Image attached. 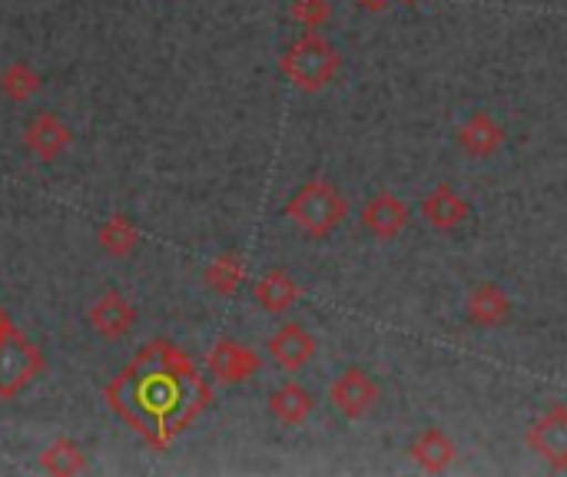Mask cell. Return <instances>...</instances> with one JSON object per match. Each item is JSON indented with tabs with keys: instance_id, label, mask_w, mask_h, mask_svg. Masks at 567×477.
<instances>
[{
	"instance_id": "cell-1",
	"label": "cell",
	"mask_w": 567,
	"mask_h": 477,
	"mask_svg": "<svg viewBox=\"0 0 567 477\" xmlns=\"http://www.w3.org/2000/svg\"><path fill=\"white\" fill-rule=\"evenodd\" d=\"M110 408L153 448H166L209 402L193 359L173 342H150L110 385Z\"/></svg>"
},
{
	"instance_id": "cell-2",
	"label": "cell",
	"mask_w": 567,
	"mask_h": 477,
	"mask_svg": "<svg viewBox=\"0 0 567 477\" xmlns=\"http://www.w3.org/2000/svg\"><path fill=\"white\" fill-rule=\"evenodd\" d=\"M286 216H289L306 236L326 239V236H332V232L346 222L349 203H346V196L339 193L336 183H329V179H309V183H302V186L292 193V199L286 203Z\"/></svg>"
},
{
	"instance_id": "cell-3",
	"label": "cell",
	"mask_w": 567,
	"mask_h": 477,
	"mask_svg": "<svg viewBox=\"0 0 567 477\" xmlns=\"http://www.w3.org/2000/svg\"><path fill=\"white\" fill-rule=\"evenodd\" d=\"M342 66V53L319 37L316 30L302 33L296 43H289V50L282 53V73L306 93H316L322 86H329L336 80Z\"/></svg>"
},
{
	"instance_id": "cell-4",
	"label": "cell",
	"mask_w": 567,
	"mask_h": 477,
	"mask_svg": "<svg viewBox=\"0 0 567 477\" xmlns=\"http://www.w3.org/2000/svg\"><path fill=\"white\" fill-rule=\"evenodd\" d=\"M40 372H43L40 349L17 325H10L0 335V398H17L27 385H33Z\"/></svg>"
},
{
	"instance_id": "cell-5",
	"label": "cell",
	"mask_w": 567,
	"mask_h": 477,
	"mask_svg": "<svg viewBox=\"0 0 567 477\" xmlns=\"http://www.w3.org/2000/svg\"><path fill=\"white\" fill-rule=\"evenodd\" d=\"M528 448L555 471L567 468V405H555L548 415H542L528 435H525Z\"/></svg>"
},
{
	"instance_id": "cell-6",
	"label": "cell",
	"mask_w": 567,
	"mask_h": 477,
	"mask_svg": "<svg viewBox=\"0 0 567 477\" xmlns=\"http://www.w3.org/2000/svg\"><path fill=\"white\" fill-rule=\"evenodd\" d=\"M259 365H262V359H259L249 345H243V342H236V339H219V342L206 352V369H209V375H213L216 382H223V385L249 382V379L259 372Z\"/></svg>"
},
{
	"instance_id": "cell-7",
	"label": "cell",
	"mask_w": 567,
	"mask_h": 477,
	"mask_svg": "<svg viewBox=\"0 0 567 477\" xmlns=\"http://www.w3.org/2000/svg\"><path fill=\"white\" fill-rule=\"evenodd\" d=\"M379 385L362 372V369H346L336 382H332V388H329V398H332V405L346 415V418H365L375 405H379Z\"/></svg>"
},
{
	"instance_id": "cell-8",
	"label": "cell",
	"mask_w": 567,
	"mask_h": 477,
	"mask_svg": "<svg viewBox=\"0 0 567 477\" xmlns=\"http://www.w3.org/2000/svg\"><path fill=\"white\" fill-rule=\"evenodd\" d=\"M316 352H319L316 335H312L306 325H299V322H286V325L269 339V355H272V362H276L279 369H286V372L306 369V365L316 359Z\"/></svg>"
},
{
	"instance_id": "cell-9",
	"label": "cell",
	"mask_w": 567,
	"mask_h": 477,
	"mask_svg": "<svg viewBox=\"0 0 567 477\" xmlns=\"http://www.w3.org/2000/svg\"><path fill=\"white\" fill-rule=\"evenodd\" d=\"M465 315L478 329H495L515 315V302L498 282H478L465 299Z\"/></svg>"
},
{
	"instance_id": "cell-10",
	"label": "cell",
	"mask_w": 567,
	"mask_h": 477,
	"mask_svg": "<svg viewBox=\"0 0 567 477\" xmlns=\"http://www.w3.org/2000/svg\"><path fill=\"white\" fill-rule=\"evenodd\" d=\"M90 329L100 335V339H123L133 325H136V309L116 292V289H106L93 305H90Z\"/></svg>"
},
{
	"instance_id": "cell-11",
	"label": "cell",
	"mask_w": 567,
	"mask_h": 477,
	"mask_svg": "<svg viewBox=\"0 0 567 477\" xmlns=\"http://www.w3.org/2000/svg\"><path fill=\"white\" fill-rule=\"evenodd\" d=\"M70 139H73V133H70V126H66L56 113H37V116L27 123V129H23L27 149H30L37 159H43V163L56 159V156L70 146Z\"/></svg>"
},
{
	"instance_id": "cell-12",
	"label": "cell",
	"mask_w": 567,
	"mask_h": 477,
	"mask_svg": "<svg viewBox=\"0 0 567 477\" xmlns=\"http://www.w3.org/2000/svg\"><path fill=\"white\" fill-rule=\"evenodd\" d=\"M455 139H458V146L468 153V156H495L502 146H505V126L492 116V113H485V110H475L462 126H458V133H455Z\"/></svg>"
},
{
	"instance_id": "cell-13",
	"label": "cell",
	"mask_w": 567,
	"mask_h": 477,
	"mask_svg": "<svg viewBox=\"0 0 567 477\" xmlns=\"http://www.w3.org/2000/svg\"><path fill=\"white\" fill-rule=\"evenodd\" d=\"M362 226L375 239H395L409 226V206L395 193H379L362 206Z\"/></svg>"
},
{
	"instance_id": "cell-14",
	"label": "cell",
	"mask_w": 567,
	"mask_h": 477,
	"mask_svg": "<svg viewBox=\"0 0 567 477\" xmlns=\"http://www.w3.org/2000/svg\"><path fill=\"white\" fill-rule=\"evenodd\" d=\"M409 455H412V462H415L422 471L442 475V471H449V468L455 465L458 448H455V442L449 438V432H442V428H422V432L412 438Z\"/></svg>"
},
{
	"instance_id": "cell-15",
	"label": "cell",
	"mask_w": 567,
	"mask_h": 477,
	"mask_svg": "<svg viewBox=\"0 0 567 477\" xmlns=\"http://www.w3.org/2000/svg\"><path fill=\"white\" fill-rule=\"evenodd\" d=\"M422 216L432 229L439 232H452L468 219V203L452 189V186H435L425 199H422Z\"/></svg>"
},
{
	"instance_id": "cell-16",
	"label": "cell",
	"mask_w": 567,
	"mask_h": 477,
	"mask_svg": "<svg viewBox=\"0 0 567 477\" xmlns=\"http://www.w3.org/2000/svg\"><path fill=\"white\" fill-rule=\"evenodd\" d=\"M302 289L299 282L286 272V269H269L256 286H252V299L259 302V309L279 315V312H289L296 302H299Z\"/></svg>"
},
{
	"instance_id": "cell-17",
	"label": "cell",
	"mask_w": 567,
	"mask_h": 477,
	"mask_svg": "<svg viewBox=\"0 0 567 477\" xmlns=\"http://www.w3.org/2000/svg\"><path fill=\"white\" fill-rule=\"evenodd\" d=\"M269 412H272L276 422L296 428V425H302L316 412V395L309 388L296 385V382H286V385H279L269 395Z\"/></svg>"
},
{
	"instance_id": "cell-18",
	"label": "cell",
	"mask_w": 567,
	"mask_h": 477,
	"mask_svg": "<svg viewBox=\"0 0 567 477\" xmlns=\"http://www.w3.org/2000/svg\"><path fill=\"white\" fill-rule=\"evenodd\" d=\"M96 242H100V249H103L106 256L123 259V256H130V252L136 249V242H140V229H136V222H133L130 216L113 212V216L100 226Z\"/></svg>"
},
{
	"instance_id": "cell-19",
	"label": "cell",
	"mask_w": 567,
	"mask_h": 477,
	"mask_svg": "<svg viewBox=\"0 0 567 477\" xmlns=\"http://www.w3.org/2000/svg\"><path fill=\"white\" fill-rule=\"evenodd\" d=\"M43 86V76L37 73V66L30 60H13L3 73H0V93L13 103H27L30 96H37Z\"/></svg>"
},
{
	"instance_id": "cell-20",
	"label": "cell",
	"mask_w": 567,
	"mask_h": 477,
	"mask_svg": "<svg viewBox=\"0 0 567 477\" xmlns=\"http://www.w3.org/2000/svg\"><path fill=\"white\" fill-rule=\"evenodd\" d=\"M40 468H43L47 475H60V477L80 475V471L86 468V455H83V448H80L76 442H70V438H56L50 448H43V455H40Z\"/></svg>"
},
{
	"instance_id": "cell-21",
	"label": "cell",
	"mask_w": 567,
	"mask_h": 477,
	"mask_svg": "<svg viewBox=\"0 0 567 477\" xmlns=\"http://www.w3.org/2000/svg\"><path fill=\"white\" fill-rule=\"evenodd\" d=\"M246 279V269H243V259L233 256V252H223L216 256L209 266H206V286L216 292V295H233Z\"/></svg>"
},
{
	"instance_id": "cell-22",
	"label": "cell",
	"mask_w": 567,
	"mask_h": 477,
	"mask_svg": "<svg viewBox=\"0 0 567 477\" xmlns=\"http://www.w3.org/2000/svg\"><path fill=\"white\" fill-rule=\"evenodd\" d=\"M292 17H296L302 27L319 30L322 23H329L332 3H329V0H296V3H292Z\"/></svg>"
},
{
	"instance_id": "cell-23",
	"label": "cell",
	"mask_w": 567,
	"mask_h": 477,
	"mask_svg": "<svg viewBox=\"0 0 567 477\" xmlns=\"http://www.w3.org/2000/svg\"><path fill=\"white\" fill-rule=\"evenodd\" d=\"M10 325H13V322H10V315H7V309L0 305V335H3V332H7Z\"/></svg>"
},
{
	"instance_id": "cell-24",
	"label": "cell",
	"mask_w": 567,
	"mask_h": 477,
	"mask_svg": "<svg viewBox=\"0 0 567 477\" xmlns=\"http://www.w3.org/2000/svg\"><path fill=\"white\" fill-rule=\"evenodd\" d=\"M369 3H372V7H379V3H382V0H369Z\"/></svg>"
}]
</instances>
